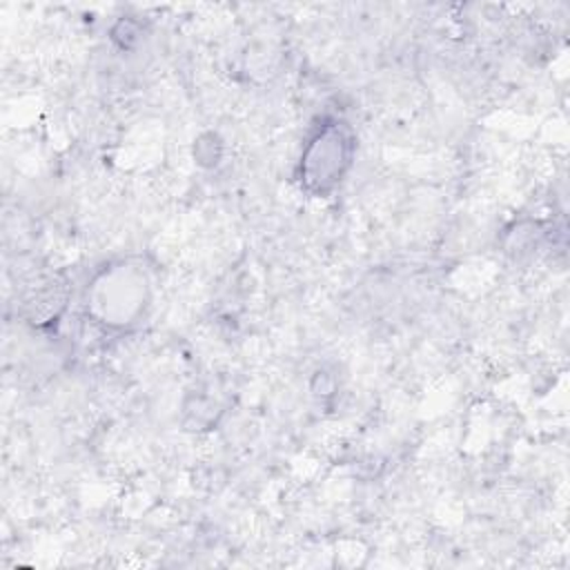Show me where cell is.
<instances>
[{"label": "cell", "instance_id": "cell-2", "mask_svg": "<svg viewBox=\"0 0 570 570\" xmlns=\"http://www.w3.org/2000/svg\"><path fill=\"white\" fill-rule=\"evenodd\" d=\"M354 138L352 131L338 122L327 120L307 140L301 156V180L312 194L332 191L345 176L352 163Z\"/></svg>", "mask_w": 570, "mask_h": 570}, {"label": "cell", "instance_id": "cell-1", "mask_svg": "<svg viewBox=\"0 0 570 570\" xmlns=\"http://www.w3.org/2000/svg\"><path fill=\"white\" fill-rule=\"evenodd\" d=\"M149 301V278L140 265L118 263L100 272L89 289L87 307L98 323L127 327L145 312Z\"/></svg>", "mask_w": 570, "mask_h": 570}]
</instances>
